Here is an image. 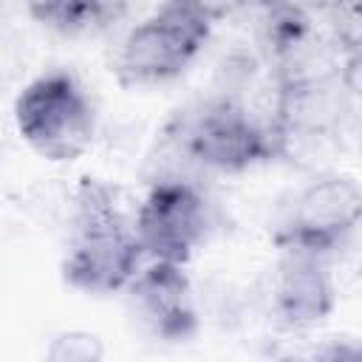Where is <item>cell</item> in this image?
<instances>
[{
    "mask_svg": "<svg viewBox=\"0 0 362 362\" xmlns=\"http://www.w3.org/2000/svg\"><path fill=\"white\" fill-rule=\"evenodd\" d=\"M359 356H362V345H359Z\"/></svg>",
    "mask_w": 362,
    "mask_h": 362,
    "instance_id": "obj_12",
    "label": "cell"
},
{
    "mask_svg": "<svg viewBox=\"0 0 362 362\" xmlns=\"http://www.w3.org/2000/svg\"><path fill=\"white\" fill-rule=\"evenodd\" d=\"M133 320L161 342H187L198 331V308L184 266L150 260L124 288Z\"/></svg>",
    "mask_w": 362,
    "mask_h": 362,
    "instance_id": "obj_7",
    "label": "cell"
},
{
    "mask_svg": "<svg viewBox=\"0 0 362 362\" xmlns=\"http://www.w3.org/2000/svg\"><path fill=\"white\" fill-rule=\"evenodd\" d=\"M28 11L34 14L37 23L59 34H82L113 23L124 11V6L99 3V0H59V3H31Z\"/></svg>",
    "mask_w": 362,
    "mask_h": 362,
    "instance_id": "obj_9",
    "label": "cell"
},
{
    "mask_svg": "<svg viewBox=\"0 0 362 362\" xmlns=\"http://www.w3.org/2000/svg\"><path fill=\"white\" fill-rule=\"evenodd\" d=\"M141 257L136 226L122 215L113 189L85 175L74 192L62 280L85 294H113L133 283Z\"/></svg>",
    "mask_w": 362,
    "mask_h": 362,
    "instance_id": "obj_1",
    "label": "cell"
},
{
    "mask_svg": "<svg viewBox=\"0 0 362 362\" xmlns=\"http://www.w3.org/2000/svg\"><path fill=\"white\" fill-rule=\"evenodd\" d=\"M45 362H105V345L93 331L68 328L51 337Z\"/></svg>",
    "mask_w": 362,
    "mask_h": 362,
    "instance_id": "obj_10",
    "label": "cell"
},
{
    "mask_svg": "<svg viewBox=\"0 0 362 362\" xmlns=\"http://www.w3.org/2000/svg\"><path fill=\"white\" fill-rule=\"evenodd\" d=\"M14 122L23 141L48 161L79 158L96 133V113L88 90L65 68L45 71L20 90Z\"/></svg>",
    "mask_w": 362,
    "mask_h": 362,
    "instance_id": "obj_3",
    "label": "cell"
},
{
    "mask_svg": "<svg viewBox=\"0 0 362 362\" xmlns=\"http://www.w3.org/2000/svg\"><path fill=\"white\" fill-rule=\"evenodd\" d=\"M311 362H362V356H359V345L337 339V342H328L325 348H320Z\"/></svg>",
    "mask_w": 362,
    "mask_h": 362,
    "instance_id": "obj_11",
    "label": "cell"
},
{
    "mask_svg": "<svg viewBox=\"0 0 362 362\" xmlns=\"http://www.w3.org/2000/svg\"><path fill=\"white\" fill-rule=\"evenodd\" d=\"M206 201L181 178L156 181L136 212V238L147 260L187 266L206 238Z\"/></svg>",
    "mask_w": 362,
    "mask_h": 362,
    "instance_id": "obj_6",
    "label": "cell"
},
{
    "mask_svg": "<svg viewBox=\"0 0 362 362\" xmlns=\"http://www.w3.org/2000/svg\"><path fill=\"white\" fill-rule=\"evenodd\" d=\"M215 8L206 3H164L127 31L116 54L122 85H158L175 79L206 45Z\"/></svg>",
    "mask_w": 362,
    "mask_h": 362,
    "instance_id": "obj_2",
    "label": "cell"
},
{
    "mask_svg": "<svg viewBox=\"0 0 362 362\" xmlns=\"http://www.w3.org/2000/svg\"><path fill=\"white\" fill-rule=\"evenodd\" d=\"M334 308V283L322 257L286 252L274 283V311L291 328H308L325 320Z\"/></svg>",
    "mask_w": 362,
    "mask_h": 362,
    "instance_id": "obj_8",
    "label": "cell"
},
{
    "mask_svg": "<svg viewBox=\"0 0 362 362\" xmlns=\"http://www.w3.org/2000/svg\"><path fill=\"white\" fill-rule=\"evenodd\" d=\"M181 147L209 170L240 173L274 156L277 141L240 102L229 96L206 99L187 116Z\"/></svg>",
    "mask_w": 362,
    "mask_h": 362,
    "instance_id": "obj_5",
    "label": "cell"
},
{
    "mask_svg": "<svg viewBox=\"0 0 362 362\" xmlns=\"http://www.w3.org/2000/svg\"><path fill=\"white\" fill-rule=\"evenodd\" d=\"M362 226V187L348 175H320L288 204L274 240L283 252L328 255Z\"/></svg>",
    "mask_w": 362,
    "mask_h": 362,
    "instance_id": "obj_4",
    "label": "cell"
}]
</instances>
